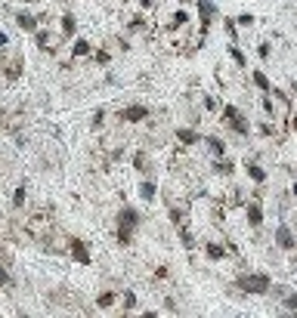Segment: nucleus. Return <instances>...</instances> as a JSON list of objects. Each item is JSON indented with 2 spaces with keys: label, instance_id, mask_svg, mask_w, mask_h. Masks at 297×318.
<instances>
[{
  "label": "nucleus",
  "instance_id": "obj_34",
  "mask_svg": "<svg viewBox=\"0 0 297 318\" xmlns=\"http://www.w3.org/2000/svg\"><path fill=\"white\" fill-rule=\"evenodd\" d=\"M291 195H294V198H297V182H294V185H291Z\"/></svg>",
  "mask_w": 297,
  "mask_h": 318
},
{
  "label": "nucleus",
  "instance_id": "obj_33",
  "mask_svg": "<svg viewBox=\"0 0 297 318\" xmlns=\"http://www.w3.org/2000/svg\"><path fill=\"white\" fill-rule=\"evenodd\" d=\"M140 3H143V6H152V3H155V0H140Z\"/></svg>",
  "mask_w": 297,
  "mask_h": 318
},
{
  "label": "nucleus",
  "instance_id": "obj_11",
  "mask_svg": "<svg viewBox=\"0 0 297 318\" xmlns=\"http://www.w3.org/2000/svg\"><path fill=\"white\" fill-rule=\"evenodd\" d=\"M177 139H180L183 145H195V142H201V136H198L195 130H189V127H180V130H177Z\"/></svg>",
  "mask_w": 297,
  "mask_h": 318
},
{
  "label": "nucleus",
  "instance_id": "obj_24",
  "mask_svg": "<svg viewBox=\"0 0 297 318\" xmlns=\"http://www.w3.org/2000/svg\"><path fill=\"white\" fill-rule=\"evenodd\" d=\"M204 108H208V111H217V108H220V102H217V96H204Z\"/></svg>",
  "mask_w": 297,
  "mask_h": 318
},
{
  "label": "nucleus",
  "instance_id": "obj_36",
  "mask_svg": "<svg viewBox=\"0 0 297 318\" xmlns=\"http://www.w3.org/2000/svg\"><path fill=\"white\" fill-rule=\"evenodd\" d=\"M294 87H297V84H294Z\"/></svg>",
  "mask_w": 297,
  "mask_h": 318
},
{
  "label": "nucleus",
  "instance_id": "obj_25",
  "mask_svg": "<svg viewBox=\"0 0 297 318\" xmlns=\"http://www.w3.org/2000/svg\"><path fill=\"white\" fill-rule=\"evenodd\" d=\"M170 219H174V226H183V210L180 207H170Z\"/></svg>",
  "mask_w": 297,
  "mask_h": 318
},
{
  "label": "nucleus",
  "instance_id": "obj_30",
  "mask_svg": "<svg viewBox=\"0 0 297 318\" xmlns=\"http://www.w3.org/2000/svg\"><path fill=\"white\" fill-rule=\"evenodd\" d=\"M260 105H263L266 111H272V102H269V96H266V93H263V96H260Z\"/></svg>",
  "mask_w": 297,
  "mask_h": 318
},
{
  "label": "nucleus",
  "instance_id": "obj_21",
  "mask_svg": "<svg viewBox=\"0 0 297 318\" xmlns=\"http://www.w3.org/2000/svg\"><path fill=\"white\" fill-rule=\"evenodd\" d=\"M186 22H189V16L180 9V13H174V19H170V25H174V28H180V25H186Z\"/></svg>",
  "mask_w": 297,
  "mask_h": 318
},
{
  "label": "nucleus",
  "instance_id": "obj_2",
  "mask_svg": "<svg viewBox=\"0 0 297 318\" xmlns=\"http://www.w3.org/2000/svg\"><path fill=\"white\" fill-rule=\"evenodd\" d=\"M136 226H140V213H136L133 207H121V210H118V229H115L118 241H121V244H130Z\"/></svg>",
  "mask_w": 297,
  "mask_h": 318
},
{
  "label": "nucleus",
  "instance_id": "obj_7",
  "mask_svg": "<svg viewBox=\"0 0 297 318\" xmlns=\"http://www.w3.org/2000/svg\"><path fill=\"white\" fill-rule=\"evenodd\" d=\"M68 247H72V256H74V260L77 263H90V250H87V247H84V241H77V238H72V241H68Z\"/></svg>",
  "mask_w": 297,
  "mask_h": 318
},
{
  "label": "nucleus",
  "instance_id": "obj_5",
  "mask_svg": "<svg viewBox=\"0 0 297 318\" xmlns=\"http://www.w3.org/2000/svg\"><path fill=\"white\" fill-rule=\"evenodd\" d=\"M276 244L282 247V250H294V247H297V241H294V232H291L288 226H285V222H282V226L276 229Z\"/></svg>",
  "mask_w": 297,
  "mask_h": 318
},
{
  "label": "nucleus",
  "instance_id": "obj_14",
  "mask_svg": "<svg viewBox=\"0 0 297 318\" xmlns=\"http://www.w3.org/2000/svg\"><path fill=\"white\" fill-rule=\"evenodd\" d=\"M115 303H118V293H115V290H106V293H102V297L96 300L99 309H109V306H115Z\"/></svg>",
  "mask_w": 297,
  "mask_h": 318
},
{
  "label": "nucleus",
  "instance_id": "obj_6",
  "mask_svg": "<svg viewBox=\"0 0 297 318\" xmlns=\"http://www.w3.org/2000/svg\"><path fill=\"white\" fill-rule=\"evenodd\" d=\"M198 13H201V31H208L211 28V19H217V6L211 3V0H201Z\"/></svg>",
  "mask_w": 297,
  "mask_h": 318
},
{
  "label": "nucleus",
  "instance_id": "obj_9",
  "mask_svg": "<svg viewBox=\"0 0 297 318\" xmlns=\"http://www.w3.org/2000/svg\"><path fill=\"white\" fill-rule=\"evenodd\" d=\"M201 142L211 148V155H214V158H223V155H226V145H223V139H220V136H204Z\"/></svg>",
  "mask_w": 297,
  "mask_h": 318
},
{
  "label": "nucleus",
  "instance_id": "obj_15",
  "mask_svg": "<svg viewBox=\"0 0 297 318\" xmlns=\"http://www.w3.org/2000/svg\"><path fill=\"white\" fill-rule=\"evenodd\" d=\"M155 192H158V188H155V182H152V179L140 185V198H143V201H155Z\"/></svg>",
  "mask_w": 297,
  "mask_h": 318
},
{
  "label": "nucleus",
  "instance_id": "obj_27",
  "mask_svg": "<svg viewBox=\"0 0 297 318\" xmlns=\"http://www.w3.org/2000/svg\"><path fill=\"white\" fill-rule=\"evenodd\" d=\"M22 201H25V188H16V195H13V204L19 207Z\"/></svg>",
  "mask_w": 297,
  "mask_h": 318
},
{
  "label": "nucleus",
  "instance_id": "obj_10",
  "mask_svg": "<svg viewBox=\"0 0 297 318\" xmlns=\"http://www.w3.org/2000/svg\"><path fill=\"white\" fill-rule=\"evenodd\" d=\"M245 170H248V176H251L254 182H266V170L260 167L257 161H245Z\"/></svg>",
  "mask_w": 297,
  "mask_h": 318
},
{
  "label": "nucleus",
  "instance_id": "obj_12",
  "mask_svg": "<svg viewBox=\"0 0 297 318\" xmlns=\"http://www.w3.org/2000/svg\"><path fill=\"white\" fill-rule=\"evenodd\" d=\"M204 256H208V260H226V250H223L220 244L208 241V244H204Z\"/></svg>",
  "mask_w": 297,
  "mask_h": 318
},
{
  "label": "nucleus",
  "instance_id": "obj_1",
  "mask_svg": "<svg viewBox=\"0 0 297 318\" xmlns=\"http://www.w3.org/2000/svg\"><path fill=\"white\" fill-rule=\"evenodd\" d=\"M235 287L248 293V297H257V293H266L272 287V281L266 272H242V275H235Z\"/></svg>",
  "mask_w": 297,
  "mask_h": 318
},
{
  "label": "nucleus",
  "instance_id": "obj_8",
  "mask_svg": "<svg viewBox=\"0 0 297 318\" xmlns=\"http://www.w3.org/2000/svg\"><path fill=\"white\" fill-rule=\"evenodd\" d=\"M248 226H251V229H260V226H263V210H260L257 201L248 204Z\"/></svg>",
  "mask_w": 297,
  "mask_h": 318
},
{
  "label": "nucleus",
  "instance_id": "obj_3",
  "mask_svg": "<svg viewBox=\"0 0 297 318\" xmlns=\"http://www.w3.org/2000/svg\"><path fill=\"white\" fill-rule=\"evenodd\" d=\"M223 124L229 127V130H235L238 136H248L251 133V127H248V121H245V114L235 108V105H226L223 108Z\"/></svg>",
  "mask_w": 297,
  "mask_h": 318
},
{
  "label": "nucleus",
  "instance_id": "obj_32",
  "mask_svg": "<svg viewBox=\"0 0 297 318\" xmlns=\"http://www.w3.org/2000/svg\"><path fill=\"white\" fill-rule=\"evenodd\" d=\"M6 43H9V37H6L3 31H0V46H6Z\"/></svg>",
  "mask_w": 297,
  "mask_h": 318
},
{
  "label": "nucleus",
  "instance_id": "obj_17",
  "mask_svg": "<svg viewBox=\"0 0 297 318\" xmlns=\"http://www.w3.org/2000/svg\"><path fill=\"white\" fill-rule=\"evenodd\" d=\"M251 77H254V84L260 87V93H269V90H272V84H269V77H266L263 71H254V74H251Z\"/></svg>",
  "mask_w": 297,
  "mask_h": 318
},
{
  "label": "nucleus",
  "instance_id": "obj_28",
  "mask_svg": "<svg viewBox=\"0 0 297 318\" xmlns=\"http://www.w3.org/2000/svg\"><path fill=\"white\" fill-rule=\"evenodd\" d=\"M133 303H136L133 293H124V309H133Z\"/></svg>",
  "mask_w": 297,
  "mask_h": 318
},
{
  "label": "nucleus",
  "instance_id": "obj_4",
  "mask_svg": "<svg viewBox=\"0 0 297 318\" xmlns=\"http://www.w3.org/2000/svg\"><path fill=\"white\" fill-rule=\"evenodd\" d=\"M118 117H121V121H127V124H140V121L148 117V108H146V105H130V108H124Z\"/></svg>",
  "mask_w": 297,
  "mask_h": 318
},
{
  "label": "nucleus",
  "instance_id": "obj_22",
  "mask_svg": "<svg viewBox=\"0 0 297 318\" xmlns=\"http://www.w3.org/2000/svg\"><path fill=\"white\" fill-rule=\"evenodd\" d=\"M232 22H235V25H242V28H251V25H254V16L242 13V16H238V19H232Z\"/></svg>",
  "mask_w": 297,
  "mask_h": 318
},
{
  "label": "nucleus",
  "instance_id": "obj_19",
  "mask_svg": "<svg viewBox=\"0 0 297 318\" xmlns=\"http://www.w3.org/2000/svg\"><path fill=\"white\" fill-rule=\"evenodd\" d=\"M214 170H217V173H232V164L223 161V158H217V161H214Z\"/></svg>",
  "mask_w": 297,
  "mask_h": 318
},
{
  "label": "nucleus",
  "instance_id": "obj_20",
  "mask_svg": "<svg viewBox=\"0 0 297 318\" xmlns=\"http://www.w3.org/2000/svg\"><path fill=\"white\" fill-rule=\"evenodd\" d=\"M19 25L25 28V31H34V28H37V22H34L31 16H25V13H22V16H19Z\"/></svg>",
  "mask_w": 297,
  "mask_h": 318
},
{
  "label": "nucleus",
  "instance_id": "obj_23",
  "mask_svg": "<svg viewBox=\"0 0 297 318\" xmlns=\"http://www.w3.org/2000/svg\"><path fill=\"white\" fill-rule=\"evenodd\" d=\"M62 34H74V16H65L62 19Z\"/></svg>",
  "mask_w": 297,
  "mask_h": 318
},
{
  "label": "nucleus",
  "instance_id": "obj_18",
  "mask_svg": "<svg viewBox=\"0 0 297 318\" xmlns=\"http://www.w3.org/2000/svg\"><path fill=\"white\" fill-rule=\"evenodd\" d=\"M229 56L235 59V65H238V68H245V65H248V59H245V53H242V50H238V43H232V46H229Z\"/></svg>",
  "mask_w": 297,
  "mask_h": 318
},
{
  "label": "nucleus",
  "instance_id": "obj_13",
  "mask_svg": "<svg viewBox=\"0 0 297 318\" xmlns=\"http://www.w3.org/2000/svg\"><path fill=\"white\" fill-rule=\"evenodd\" d=\"M282 303H285V309H288V312H297V293H294V290L285 287V290H282Z\"/></svg>",
  "mask_w": 297,
  "mask_h": 318
},
{
  "label": "nucleus",
  "instance_id": "obj_26",
  "mask_svg": "<svg viewBox=\"0 0 297 318\" xmlns=\"http://www.w3.org/2000/svg\"><path fill=\"white\" fill-rule=\"evenodd\" d=\"M180 238H183V244H186V247H192V232H189V229L180 226Z\"/></svg>",
  "mask_w": 297,
  "mask_h": 318
},
{
  "label": "nucleus",
  "instance_id": "obj_31",
  "mask_svg": "<svg viewBox=\"0 0 297 318\" xmlns=\"http://www.w3.org/2000/svg\"><path fill=\"white\" fill-rule=\"evenodd\" d=\"M6 281H9V275L3 272V269H0V287H3V284H6Z\"/></svg>",
  "mask_w": 297,
  "mask_h": 318
},
{
  "label": "nucleus",
  "instance_id": "obj_35",
  "mask_svg": "<svg viewBox=\"0 0 297 318\" xmlns=\"http://www.w3.org/2000/svg\"><path fill=\"white\" fill-rule=\"evenodd\" d=\"M180 3H186V0H180Z\"/></svg>",
  "mask_w": 297,
  "mask_h": 318
},
{
  "label": "nucleus",
  "instance_id": "obj_16",
  "mask_svg": "<svg viewBox=\"0 0 297 318\" xmlns=\"http://www.w3.org/2000/svg\"><path fill=\"white\" fill-rule=\"evenodd\" d=\"M74 56H90L93 53V46H90V40H84V37H77L74 40V50H72Z\"/></svg>",
  "mask_w": 297,
  "mask_h": 318
},
{
  "label": "nucleus",
  "instance_id": "obj_29",
  "mask_svg": "<svg viewBox=\"0 0 297 318\" xmlns=\"http://www.w3.org/2000/svg\"><path fill=\"white\" fill-rule=\"evenodd\" d=\"M257 53H260V59H266V56H269V43H260Z\"/></svg>",
  "mask_w": 297,
  "mask_h": 318
}]
</instances>
